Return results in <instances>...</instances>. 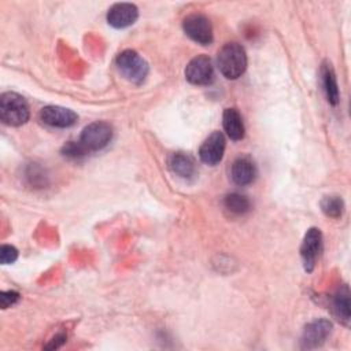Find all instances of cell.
Instances as JSON below:
<instances>
[{
	"label": "cell",
	"mask_w": 351,
	"mask_h": 351,
	"mask_svg": "<svg viewBox=\"0 0 351 351\" xmlns=\"http://www.w3.org/2000/svg\"><path fill=\"white\" fill-rule=\"evenodd\" d=\"M217 64L221 74L228 80H236L241 77L247 69L245 49L237 43L225 44L218 51Z\"/></svg>",
	"instance_id": "1"
},
{
	"label": "cell",
	"mask_w": 351,
	"mask_h": 351,
	"mask_svg": "<svg viewBox=\"0 0 351 351\" xmlns=\"http://www.w3.org/2000/svg\"><path fill=\"white\" fill-rule=\"evenodd\" d=\"M29 104L23 96L15 92H4L0 96V119L8 126H21L29 121Z\"/></svg>",
	"instance_id": "2"
},
{
	"label": "cell",
	"mask_w": 351,
	"mask_h": 351,
	"mask_svg": "<svg viewBox=\"0 0 351 351\" xmlns=\"http://www.w3.org/2000/svg\"><path fill=\"white\" fill-rule=\"evenodd\" d=\"M115 64L118 71L133 84H141L148 75V63L133 49L122 51L117 56Z\"/></svg>",
	"instance_id": "3"
},
{
	"label": "cell",
	"mask_w": 351,
	"mask_h": 351,
	"mask_svg": "<svg viewBox=\"0 0 351 351\" xmlns=\"http://www.w3.org/2000/svg\"><path fill=\"white\" fill-rule=\"evenodd\" d=\"M112 138V128L110 123L96 121L84 128L80 136V143L86 152L100 151L108 145Z\"/></svg>",
	"instance_id": "4"
},
{
	"label": "cell",
	"mask_w": 351,
	"mask_h": 351,
	"mask_svg": "<svg viewBox=\"0 0 351 351\" xmlns=\"http://www.w3.org/2000/svg\"><path fill=\"white\" fill-rule=\"evenodd\" d=\"M182 29L185 34L200 45L213 43V26L210 19L203 14H191L184 18Z\"/></svg>",
	"instance_id": "5"
},
{
	"label": "cell",
	"mask_w": 351,
	"mask_h": 351,
	"mask_svg": "<svg viewBox=\"0 0 351 351\" xmlns=\"http://www.w3.org/2000/svg\"><path fill=\"white\" fill-rule=\"evenodd\" d=\"M185 78L192 85H208L214 80V66L206 55H197L185 67Z\"/></svg>",
	"instance_id": "6"
},
{
	"label": "cell",
	"mask_w": 351,
	"mask_h": 351,
	"mask_svg": "<svg viewBox=\"0 0 351 351\" xmlns=\"http://www.w3.org/2000/svg\"><path fill=\"white\" fill-rule=\"evenodd\" d=\"M322 248V233L318 228H310L300 247V256L306 271H313Z\"/></svg>",
	"instance_id": "7"
},
{
	"label": "cell",
	"mask_w": 351,
	"mask_h": 351,
	"mask_svg": "<svg viewBox=\"0 0 351 351\" xmlns=\"http://www.w3.org/2000/svg\"><path fill=\"white\" fill-rule=\"evenodd\" d=\"M332 322L321 318V319H315L310 324L306 325V328L303 329L302 337H300V346L302 348H317L319 346H322L325 343V340L328 339V336L332 332Z\"/></svg>",
	"instance_id": "8"
},
{
	"label": "cell",
	"mask_w": 351,
	"mask_h": 351,
	"mask_svg": "<svg viewBox=\"0 0 351 351\" xmlns=\"http://www.w3.org/2000/svg\"><path fill=\"white\" fill-rule=\"evenodd\" d=\"M225 145H226L225 136L221 132H213L202 143V145L199 148L200 160L206 165H210V166L218 165L223 158Z\"/></svg>",
	"instance_id": "9"
},
{
	"label": "cell",
	"mask_w": 351,
	"mask_h": 351,
	"mask_svg": "<svg viewBox=\"0 0 351 351\" xmlns=\"http://www.w3.org/2000/svg\"><path fill=\"white\" fill-rule=\"evenodd\" d=\"M40 119L52 128H70L77 122L78 115L66 107L45 106L40 111Z\"/></svg>",
	"instance_id": "10"
},
{
	"label": "cell",
	"mask_w": 351,
	"mask_h": 351,
	"mask_svg": "<svg viewBox=\"0 0 351 351\" xmlns=\"http://www.w3.org/2000/svg\"><path fill=\"white\" fill-rule=\"evenodd\" d=\"M138 18V10L132 3H117L107 12V22L115 29H123L133 25Z\"/></svg>",
	"instance_id": "11"
},
{
	"label": "cell",
	"mask_w": 351,
	"mask_h": 351,
	"mask_svg": "<svg viewBox=\"0 0 351 351\" xmlns=\"http://www.w3.org/2000/svg\"><path fill=\"white\" fill-rule=\"evenodd\" d=\"M256 174H258L256 166L254 160L250 159L248 156H240L232 163L230 177L233 182L240 186L254 182V180L256 178Z\"/></svg>",
	"instance_id": "12"
},
{
	"label": "cell",
	"mask_w": 351,
	"mask_h": 351,
	"mask_svg": "<svg viewBox=\"0 0 351 351\" xmlns=\"http://www.w3.org/2000/svg\"><path fill=\"white\" fill-rule=\"evenodd\" d=\"M222 125L229 138L237 141L244 137V132H245L244 122L240 112L236 108H226L223 111Z\"/></svg>",
	"instance_id": "13"
},
{
	"label": "cell",
	"mask_w": 351,
	"mask_h": 351,
	"mask_svg": "<svg viewBox=\"0 0 351 351\" xmlns=\"http://www.w3.org/2000/svg\"><path fill=\"white\" fill-rule=\"evenodd\" d=\"M169 166L181 178H192L196 174L195 159L185 152H176L169 159Z\"/></svg>",
	"instance_id": "14"
},
{
	"label": "cell",
	"mask_w": 351,
	"mask_h": 351,
	"mask_svg": "<svg viewBox=\"0 0 351 351\" xmlns=\"http://www.w3.org/2000/svg\"><path fill=\"white\" fill-rule=\"evenodd\" d=\"M321 77H322V86H324L328 101L332 106H336L339 103L340 95H339L336 74H335V70H333V67L329 62H324L322 69H321Z\"/></svg>",
	"instance_id": "15"
},
{
	"label": "cell",
	"mask_w": 351,
	"mask_h": 351,
	"mask_svg": "<svg viewBox=\"0 0 351 351\" xmlns=\"http://www.w3.org/2000/svg\"><path fill=\"white\" fill-rule=\"evenodd\" d=\"M333 311L339 321H341L344 325L350 324V291L347 285H343L336 292L333 298Z\"/></svg>",
	"instance_id": "16"
},
{
	"label": "cell",
	"mask_w": 351,
	"mask_h": 351,
	"mask_svg": "<svg viewBox=\"0 0 351 351\" xmlns=\"http://www.w3.org/2000/svg\"><path fill=\"white\" fill-rule=\"evenodd\" d=\"M223 206L228 211H230L232 214H236V215L245 214L251 208V203H250L248 197L241 193H237V192H232V193L226 195L223 199Z\"/></svg>",
	"instance_id": "17"
},
{
	"label": "cell",
	"mask_w": 351,
	"mask_h": 351,
	"mask_svg": "<svg viewBox=\"0 0 351 351\" xmlns=\"http://www.w3.org/2000/svg\"><path fill=\"white\" fill-rule=\"evenodd\" d=\"M321 210L326 217L339 218L344 211V202L337 195L324 196V199L321 200Z\"/></svg>",
	"instance_id": "18"
},
{
	"label": "cell",
	"mask_w": 351,
	"mask_h": 351,
	"mask_svg": "<svg viewBox=\"0 0 351 351\" xmlns=\"http://www.w3.org/2000/svg\"><path fill=\"white\" fill-rule=\"evenodd\" d=\"M62 154L67 158L71 159H78L85 156L88 152L85 151V148L81 145L80 141H69L64 144V147L62 148Z\"/></svg>",
	"instance_id": "19"
},
{
	"label": "cell",
	"mask_w": 351,
	"mask_h": 351,
	"mask_svg": "<svg viewBox=\"0 0 351 351\" xmlns=\"http://www.w3.org/2000/svg\"><path fill=\"white\" fill-rule=\"evenodd\" d=\"M18 258V250L14 245L10 244H3L0 247V262L3 265H10L14 263Z\"/></svg>",
	"instance_id": "20"
},
{
	"label": "cell",
	"mask_w": 351,
	"mask_h": 351,
	"mask_svg": "<svg viewBox=\"0 0 351 351\" xmlns=\"http://www.w3.org/2000/svg\"><path fill=\"white\" fill-rule=\"evenodd\" d=\"M21 295L16 291H4L0 293V306L1 308H8L19 300Z\"/></svg>",
	"instance_id": "21"
},
{
	"label": "cell",
	"mask_w": 351,
	"mask_h": 351,
	"mask_svg": "<svg viewBox=\"0 0 351 351\" xmlns=\"http://www.w3.org/2000/svg\"><path fill=\"white\" fill-rule=\"evenodd\" d=\"M66 335L64 333H59V335H56L47 346H45V348L47 350H56V348H59V347H62L64 343H66Z\"/></svg>",
	"instance_id": "22"
}]
</instances>
